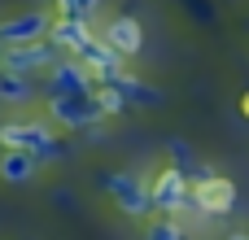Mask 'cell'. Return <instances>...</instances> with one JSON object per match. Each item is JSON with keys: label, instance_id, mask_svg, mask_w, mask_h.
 Wrapping results in <instances>:
<instances>
[{"label": "cell", "instance_id": "4", "mask_svg": "<svg viewBox=\"0 0 249 240\" xmlns=\"http://www.w3.org/2000/svg\"><path fill=\"white\" fill-rule=\"evenodd\" d=\"M35 166H39V157H31V153H4L0 175H4L9 184H22V179H31V175H35Z\"/></svg>", "mask_w": 249, "mask_h": 240}, {"label": "cell", "instance_id": "3", "mask_svg": "<svg viewBox=\"0 0 249 240\" xmlns=\"http://www.w3.org/2000/svg\"><path fill=\"white\" fill-rule=\"evenodd\" d=\"M101 39H105L118 57H131V52H140V22H131V17H114V22L101 31Z\"/></svg>", "mask_w": 249, "mask_h": 240}, {"label": "cell", "instance_id": "8", "mask_svg": "<svg viewBox=\"0 0 249 240\" xmlns=\"http://www.w3.org/2000/svg\"><path fill=\"white\" fill-rule=\"evenodd\" d=\"M0 70H4V44H0Z\"/></svg>", "mask_w": 249, "mask_h": 240}, {"label": "cell", "instance_id": "1", "mask_svg": "<svg viewBox=\"0 0 249 240\" xmlns=\"http://www.w3.org/2000/svg\"><path fill=\"white\" fill-rule=\"evenodd\" d=\"M0 140H4V149L9 153H31V157H53L57 149V136H53V127L48 122H39V118H31V122H4L0 127Z\"/></svg>", "mask_w": 249, "mask_h": 240}, {"label": "cell", "instance_id": "2", "mask_svg": "<svg viewBox=\"0 0 249 240\" xmlns=\"http://www.w3.org/2000/svg\"><path fill=\"white\" fill-rule=\"evenodd\" d=\"M53 22H57V17H48V13H18V17H9V22H0V44H4V48L39 44V39L53 35Z\"/></svg>", "mask_w": 249, "mask_h": 240}, {"label": "cell", "instance_id": "9", "mask_svg": "<svg viewBox=\"0 0 249 240\" xmlns=\"http://www.w3.org/2000/svg\"><path fill=\"white\" fill-rule=\"evenodd\" d=\"M245 114H249V96H245Z\"/></svg>", "mask_w": 249, "mask_h": 240}, {"label": "cell", "instance_id": "5", "mask_svg": "<svg viewBox=\"0 0 249 240\" xmlns=\"http://www.w3.org/2000/svg\"><path fill=\"white\" fill-rule=\"evenodd\" d=\"M0 101L26 105V101H31V79H22V74H9V70H0Z\"/></svg>", "mask_w": 249, "mask_h": 240}, {"label": "cell", "instance_id": "7", "mask_svg": "<svg viewBox=\"0 0 249 240\" xmlns=\"http://www.w3.org/2000/svg\"><path fill=\"white\" fill-rule=\"evenodd\" d=\"M228 240H249V232H232V236H228Z\"/></svg>", "mask_w": 249, "mask_h": 240}, {"label": "cell", "instance_id": "6", "mask_svg": "<svg viewBox=\"0 0 249 240\" xmlns=\"http://www.w3.org/2000/svg\"><path fill=\"white\" fill-rule=\"evenodd\" d=\"M96 0H57V17H70V22H88Z\"/></svg>", "mask_w": 249, "mask_h": 240}]
</instances>
